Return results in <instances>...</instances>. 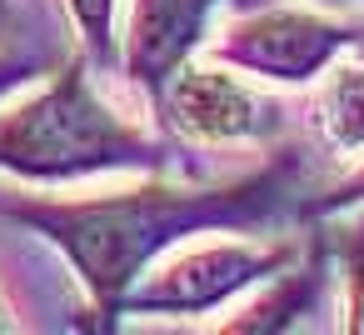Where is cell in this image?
<instances>
[{
    "label": "cell",
    "mask_w": 364,
    "mask_h": 335,
    "mask_svg": "<svg viewBox=\"0 0 364 335\" xmlns=\"http://www.w3.org/2000/svg\"><path fill=\"white\" fill-rule=\"evenodd\" d=\"M125 160H145V140L95 100L80 71H65L46 96L0 115V165L6 170L65 180Z\"/></svg>",
    "instance_id": "obj_1"
},
{
    "label": "cell",
    "mask_w": 364,
    "mask_h": 335,
    "mask_svg": "<svg viewBox=\"0 0 364 335\" xmlns=\"http://www.w3.org/2000/svg\"><path fill=\"white\" fill-rule=\"evenodd\" d=\"M220 195L190 200L180 190H145V195H115V200H90V205H31L26 215L46 225L85 270L95 295H120L135 275V265L175 240L200 210H215Z\"/></svg>",
    "instance_id": "obj_2"
},
{
    "label": "cell",
    "mask_w": 364,
    "mask_h": 335,
    "mask_svg": "<svg viewBox=\"0 0 364 335\" xmlns=\"http://www.w3.org/2000/svg\"><path fill=\"white\" fill-rule=\"evenodd\" d=\"M354 36L324 16H304V11H264V16H250L240 21L225 41H220V56L245 66V71H259L269 81H309L339 46H349Z\"/></svg>",
    "instance_id": "obj_3"
},
{
    "label": "cell",
    "mask_w": 364,
    "mask_h": 335,
    "mask_svg": "<svg viewBox=\"0 0 364 335\" xmlns=\"http://www.w3.org/2000/svg\"><path fill=\"white\" fill-rule=\"evenodd\" d=\"M170 125L200 145H230V140H259L279 125V110L264 105L250 86L215 66H185L170 81Z\"/></svg>",
    "instance_id": "obj_4"
},
{
    "label": "cell",
    "mask_w": 364,
    "mask_h": 335,
    "mask_svg": "<svg viewBox=\"0 0 364 335\" xmlns=\"http://www.w3.org/2000/svg\"><path fill=\"white\" fill-rule=\"evenodd\" d=\"M284 260H289V245H269V250H255V245H205V250L175 260L170 270H160L135 295V305L140 310H205V305H220L225 295H235L240 285L269 275Z\"/></svg>",
    "instance_id": "obj_5"
},
{
    "label": "cell",
    "mask_w": 364,
    "mask_h": 335,
    "mask_svg": "<svg viewBox=\"0 0 364 335\" xmlns=\"http://www.w3.org/2000/svg\"><path fill=\"white\" fill-rule=\"evenodd\" d=\"M220 0H135L130 21V76L140 86H165L175 66L200 46Z\"/></svg>",
    "instance_id": "obj_6"
},
{
    "label": "cell",
    "mask_w": 364,
    "mask_h": 335,
    "mask_svg": "<svg viewBox=\"0 0 364 335\" xmlns=\"http://www.w3.org/2000/svg\"><path fill=\"white\" fill-rule=\"evenodd\" d=\"M314 110H319L324 140H329L339 155L359 150V145H364V66H334Z\"/></svg>",
    "instance_id": "obj_7"
},
{
    "label": "cell",
    "mask_w": 364,
    "mask_h": 335,
    "mask_svg": "<svg viewBox=\"0 0 364 335\" xmlns=\"http://www.w3.org/2000/svg\"><path fill=\"white\" fill-rule=\"evenodd\" d=\"M309 290H314L309 280H289V285H279L274 300L245 310V320H230V330H274V325H289V320L309 305Z\"/></svg>",
    "instance_id": "obj_8"
},
{
    "label": "cell",
    "mask_w": 364,
    "mask_h": 335,
    "mask_svg": "<svg viewBox=\"0 0 364 335\" xmlns=\"http://www.w3.org/2000/svg\"><path fill=\"white\" fill-rule=\"evenodd\" d=\"M80 36L90 41L95 56H110V36H115V0H65Z\"/></svg>",
    "instance_id": "obj_9"
},
{
    "label": "cell",
    "mask_w": 364,
    "mask_h": 335,
    "mask_svg": "<svg viewBox=\"0 0 364 335\" xmlns=\"http://www.w3.org/2000/svg\"><path fill=\"white\" fill-rule=\"evenodd\" d=\"M344 270H349V330H364V220L344 240Z\"/></svg>",
    "instance_id": "obj_10"
},
{
    "label": "cell",
    "mask_w": 364,
    "mask_h": 335,
    "mask_svg": "<svg viewBox=\"0 0 364 335\" xmlns=\"http://www.w3.org/2000/svg\"><path fill=\"white\" fill-rule=\"evenodd\" d=\"M334 200H364V170H359V175H354V180H349L339 195H334Z\"/></svg>",
    "instance_id": "obj_11"
},
{
    "label": "cell",
    "mask_w": 364,
    "mask_h": 335,
    "mask_svg": "<svg viewBox=\"0 0 364 335\" xmlns=\"http://www.w3.org/2000/svg\"><path fill=\"white\" fill-rule=\"evenodd\" d=\"M16 81H21V71H16V66H6V61H0V91H11Z\"/></svg>",
    "instance_id": "obj_12"
},
{
    "label": "cell",
    "mask_w": 364,
    "mask_h": 335,
    "mask_svg": "<svg viewBox=\"0 0 364 335\" xmlns=\"http://www.w3.org/2000/svg\"><path fill=\"white\" fill-rule=\"evenodd\" d=\"M354 46H359V56H364V36H354Z\"/></svg>",
    "instance_id": "obj_13"
},
{
    "label": "cell",
    "mask_w": 364,
    "mask_h": 335,
    "mask_svg": "<svg viewBox=\"0 0 364 335\" xmlns=\"http://www.w3.org/2000/svg\"><path fill=\"white\" fill-rule=\"evenodd\" d=\"M0 330H6V315H0Z\"/></svg>",
    "instance_id": "obj_14"
},
{
    "label": "cell",
    "mask_w": 364,
    "mask_h": 335,
    "mask_svg": "<svg viewBox=\"0 0 364 335\" xmlns=\"http://www.w3.org/2000/svg\"><path fill=\"white\" fill-rule=\"evenodd\" d=\"M0 11H6V0H0Z\"/></svg>",
    "instance_id": "obj_15"
}]
</instances>
